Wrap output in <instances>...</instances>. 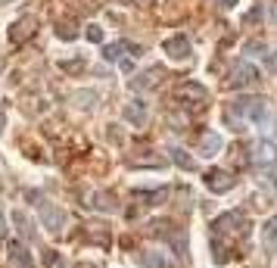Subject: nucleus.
<instances>
[{
    "instance_id": "nucleus-1",
    "label": "nucleus",
    "mask_w": 277,
    "mask_h": 268,
    "mask_svg": "<svg viewBox=\"0 0 277 268\" xmlns=\"http://www.w3.org/2000/svg\"><path fill=\"white\" fill-rule=\"evenodd\" d=\"M255 81H259V72H255V66H249L246 59H240V63L230 66V78H227V88H230V91H233V88L255 85Z\"/></svg>"
},
{
    "instance_id": "nucleus-2",
    "label": "nucleus",
    "mask_w": 277,
    "mask_h": 268,
    "mask_svg": "<svg viewBox=\"0 0 277 268\" xmlns=\"http://www.w3.org/2000/svg\"><path fill=\"white\" fill-rule=\"evenodd\" d=\"M41 224L47 228L50 234H59L62 228H66V212L59 209V206H53V203H41Z\"/></svg>"
},
{
    "instance_id": "nucleus-3",
    "label": "nucleus",
    "mask_w": 277,
    "mask_h": 268,
    "mask_svg": "<svg viewBox=\"0 0 277 268\" xmlns=\"http://www.w3.org/2000/svg\"><path fill=\"white\" fill-rule=\"evenodd\" d=\"M175 97H178L184 106H203L209 94H206V88H203V85H196V81H184V85L175 91Z\"/></svg>"
},
{
    "instance_id": "nucleus-4",
    "label": "nucleus",
    "mask_w": 277,
    "mask_h": 268,
    "mask_svg": "<svg viewBox=\"0 0 277 268\" xmlns=\"http://www.w3.org/2000/svg\"><path fill=\"white\" fill-rule=\"evenodd\" d=\"M206 187L212 190V194H224V190L233 187V178H230L224 169H209V172H206Z\"/></svg>"
},
{
    "instance_id": "nucleus-5",
    "label": "nucleus",
    "mask_w": 277,
    "mask_h": 268,
    "mask_svg": "<svg viewBox=\"0 0 277 268\" xmlns=\"http://www.w3.org/2000/svg\"><path fill=\"white\" fill-rule=\"evenodd\" d=\"M162 47H165V53H168L172 59H178V63L190 56V41H187L184 34H175V37H168V41H165Z\"/></svg>"
},
{
    "instance_id": "nucleus-6",
    "label": "nucleus",
    "mask_w": 277,
    "mask_h": 268,
    "mask_svg": "<svg viewBox=\"0 0 277 268\" xmlns=\"http://www.w3.org/2000/svg\"><path fill=\"white\" fill-rule=\"evenodd\" d=\"M159 81H162V69H159V66H153L150 72L137 75V78L131 81V91H146V88H156Z\"/></svg>"
},
{
    "instance_id": "nucleus-7",
    "label": "nucleus",
    "mask_w": 277,
    "mask_h": 268,
    "mask_svg": "<svg viewBox=\"0 0 277 268\" xmlns=\"http://www.w3.org/2000/svg\"><path fill=\"white\" fill-rule=\"evenodd\" d=\"M34 25H37V19H34V16H22V19H16V22H13L10 37H13V41H25L28 34H34Z\"/></svg>"
},
{
    "instance_id": "nucleus-8",
    "label": "nucleus",
    "mask_w": 277,
    "mask_h": 268,
    "mask_svg": "<svg viewBox=\"0 0 277 268\" xmlns=\"http://www.w3.org/2000/svg\"><path fill=\"white\" fill-rule=\"evenodd\" d=\"M125 122H131V125H143L146 122V103L143 100H131L125 106Z\"/></svg>"
},
{
    "instance_id": "nucleus-9",
    "label": "nucleus",
    "mask_w": 277,
    "mask_h": 268,
    "mask_svg": "<svg viewBox=\"0 0 277 268\" xmlns=\"http://www.w3.org/2000/svg\"><path fill=\"white\" fill-rule=\"evenodd\" d=\"M10 265H13V268H34V259H31V253H28L25 246H13Z\"/></svg>"
},
{
    "instance_id": "nucleus-10",
    "label": "nucleus",
    "mask_w": 277,
    "mask_h": 268,
    "mask_svg": "<svg viewBox=\"0 0 277 268\" xmlns=\"http://www.w3.org/2000/svg\"><path fill=\"white\" fill-rule=\"evenodd\" d=\"M218 147H221V137H218L215 131H206L203 140H200V153H203V156H215Z\"/></svg>"
},
{
    "instance_id": "nucleus-11",
    "label": "nucleus",
    "mask_w": 277,
    "mask_h": 268,
    "mask_svg": "<svg viewBox=\"0 0 277 268\" xmlns=\"http://www.w3.org/2000/svg\"><path fill=\"white\" fill-rule=\"evenodd\" d=\"M81 109H91V106H97V94L94 91H75V97H72Z\"/></svg>"
},
{
    "instance_id": "nucleus-12",
    "label": "nucleus",
    "mask_w": 277,
    "mask_h": 268,
    "mask_svg": "<svg viewBox=\"0 0 277 268\" xmlns=\"http://www.w3.org/2000/svg\"><path fill=\"white\" fill-rule=\"evenodd\" d=\"M140 265L143 268H165V256L162 253H143L140 256Z\"/></svg>"
},
{
    "instance_id": "nucleus-13",
    "label": "nucleus",
    "mask_w": 277,
    "mask_h": 268,
    "mask_svg": "<svg viewBox=\"0 0 277 268\" xmlns=\"http://www.w3.org/2000/svg\"><path fill=\"white\" fill-rule=\"evenodd\" d=\"M13 221L19 224V231H22V237H25V240H31V221L25 218V212H19V209H16V212H13Z\"/></svg>"
},
{
    "instance_id": "nucleus-14",
    "label": "nucleus",
    "mask_w": 277,
    "mask_h": 268,
    "mask_svg": "<svg viewBox=\"0 0 277 268\" xmlns=\"http://www.w3.org/2000/svg\"><path fill=\"white\" fill-rule=\"evenodd\" d=\"M125 47H128V44H125V41H118V44H109V47H106V53H103V56H106V59H109V63H122V50H125Z\"/></svg>"
},
{
    "instance_id": "nucleus-15",
    "label": "nucleus",
    "mask_w": 277,
    "mask_h": 268,
    "mask_svg": "<svg viewBox=\"0 0 277 268\" xmlns=\"http://www.w3.org/2000/svg\"><path fill=\"white\" fill-rule=\"evenodd\" d=\"M172 159H175V162H178L181 169H187V172H190V169H196V162H193V159L187 156L184 150H172Z\"/></svg>"
},
{
    "instance_id": "nucleus-16",
    "label": "nucleus",
    "mask_w": 277,
    "mask_h": 268,
    "mask_svg": "<svg viewBox=\"0 0 277 268\" xmlns=\"http://www.w3.org/2000/svg\"><path fill=\"white\" fill-rule=\"evenodd\" d=\"M91 200H97V203H91V206H97V209H103V212H112L115 206H112V200L106 197V194H94Z\"/></svg>"
},
{
    "instance_id": "nucleus-17",
    "label": "nucleus",
    "mask_w": 277,
    "mask_h": 268,
    "mask_svg": "<svg viewBox=\"0 0 277 268\" xmlns=\"http://www.w3.org/2000/svg\"><path fill=\"white\" fill-rule=\"evenodd\" d=\"M265 240H268V243H277V215L265 224Z\"/></svg>"
},
{
    "instance_id": "nucleus-18",
    "label": "nucleus",
    "mask_w": 277,
    "mask_h": 268,
    "mask_svg": "<svg viewBox=\"0 0 277 268\" xmlns=\"http://www.w3.org/2000/svg\"><path fill=\"white\" fill-rule=\"evenodd\" d=\"M88 41H94V44L103 41V28L100 25H88Z\"/></svg>"
},
{
    "instance_id": "nucleus-19",
    "label": "nucleus",
    "mask_w": 277,
    "mask_h": 268,
    "mask_svg": "<svg viewBox=\"0 0 277 268\" xmlns=\"http://www.w3.org/2000/svg\"><path fill=\"white\" fill-rule=\"evenodd\" d=\"M7 234H10V228H7V215L0 212V246H4V240H7Z\"/></svg>"
},
{
    "instance_id": "nucleus-20",
    "label": "nucleus",
    "mask_w": 277,
    "mask_h": 268,
    "mask_svg": "<svg viewBox=\"0 0 277 268\" xmlns=\"http://www.w3.org/2000/svg\"><path fill=\"white\" fill-rule=\"evenodd\" d=\"M47 265H53V268H56V265H59V256H56V253H47Z\"/></svg>"
},
{
    "instance_id": "nucleus-21",
    "label": "nucleus",
    "mask_w": 277,
    "mask_h": 268,
    "mask_svg": "<svg viewBox=\"0 0 277 268\" xmlns=\"http://www.w3.org/2000/svg\"><path fill=\"white\" fill-rule=\"evenodd\" d=\"M268 66H271V69L277 72V53H274V56H268Z\"/></svg>"
},
{
    "instance_id": "nucleus-22",
    "label": "nucleus",
    "mask_w": 277,
    "mask_h": 268,
    "mask_svg": "<svg viewBox=\"0 0 277 268\" xmlns=\"http://www.w3.org/2000/svg\"><path fill=\"white\" fill-rule=\"evenodd\" d=\"M4 125H7V119H4V112H0V134H4Z\"/></svg>"
},
{
    "instance_id": "nucleus-23",
    "label": "nucleus",
    "mask_w": 277,
    "mask_h": 268,
    "mask_svg": "<svg viewBox=\"0 0 277 268\" xmlns=\"http://www.w3.org/2000/svg\"><path fill=\"white\" fill-rule=\"evenodd\" d=\"M237 4V0H221V7H233Z\"/></svg>"
},
{
    "instance_id": "nucleus-24",
    "label": "nucleus",
    "mask_w": 277,
    "mask_h": 268,
    "mask_svg": "<svg viewBox=\"0 0 277 268\" xmlns=\"http://www.w3.org/2000/svg\"><path fill=\"white\" fill-rule=\"evenodd\" d=\"M78 268H94V265H88V262H81V265H78Z\"/></svg>"
},
{
    "instance_id": "nucleus-25",
    "label": "nucleus",
    "mask_w": 277,
    "mask_h": 268,
    "mask_svg": "<svg viewBox=\"0 0 277 268\" xmlns=\"http://www.w3.org/2000/svg\"><path fill=\"white\" fill-rule=\"evenodd\" d=\"M271 19H274V22H277V10H271Z\"/></svg>"
},
{
    "instance_id": "nucleus-26",
    "label": "nucleus",
    "mask_w": 277,
    "mask_h": 268,
    "mask_svg": "<svg viewBox=\"0 0 277 268\" xmlns=\"http://www.w3.org/2000/svg\"><path fill=\"white\" fill-rule=\"evenodd\" d=\"M0 4H13V0H0Z\"/></svg>"
}]
</instances>
